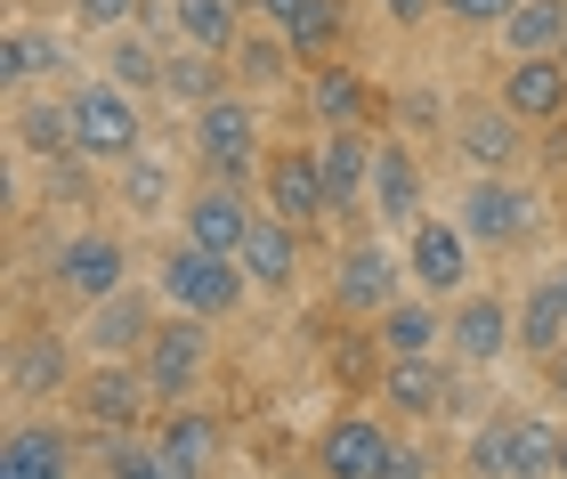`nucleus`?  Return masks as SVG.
Here are the masks:
<instances>
[{"instance_id":"f257e3e1","label":"nucleus","mask_w":567,"mask_h":479,"mask_svg":"<svg viewBox=\"0 0 567 479\" xmlns=\"http://www.w3.org/2000/svg\"><path fill=\"white\" fill-rule=\"evenodd\" d=\"M65 106H73V155H90V163H131L138 146H146L138 98L122 90V82H82Z\"/></svg>"},{"instance_id":"f03ea898","label":"nucleus","mask_w":567,"mask_h":479,"mask_svg":"<svg viewBox=\"0 0 567 479\" xmlns=\"http://www.w3.org/2000/svg\"><path fill=\"white\" fill-rule=\"evenodd\" d=\"M163 300L178 317H227L244 300V261L236 252H203V244H178V252H163Z\"/></svg>"},{"instance_id":"7ed1b4c3","label":"nucleus","mask_w":567,"mask_h":479,"mask_svg":"<svg viewBox=\"0 0 567 479\" xmlns=\"http://www.w3.org/2000/svg\"><path fill=\"white\" fill-rule=\"evenodd\" d=\"M405 276L430 293V300H446L471 285V228L462 220H414L405 228Z\"/></svg>"},{"instance_id":"20e7f679","label":"nucleus","mask_w":567,"mask_h":479,"mask_svg":"<svg viewBox=\"0 0 567 479\" xmlns=\"http://www.w3.org/2000/svg\"><path fill=\"white\" fill-rule=\"evenodd\" d=\"M146 358V383L154 398H187L203 383V358H212V334H203V317H171V325H154V342L138 349Z\"/></svg>"},{"instance_id":"39448f33","label":"nucleus","mask_w":567,"mask_h":479,"mask_svg":"<svg viewBox=\"0 0 567 479\" xmlns=\"http://www.w3.org/2000/svg\"><path fill=\"white\" fill-rule=\"evenodd\" d=\"M268 212L292 220V228H317V220L332 212V187H324V155H317V146H284V155L268 163Z\"/></svg>"},{"instance_id":"423d86ee","label":"nucleus","mask_w":567,"mask_h":479,"mask_svg":"<svg viewBox=\"0 0 567 479\" xmlns=\"http://www.w3.org/2000/svg\"><path fill=\"white\" fill-rule=\"evenodd\" d=\"M390 463H398V439L381 431L373 415H341L324 431V447H317V471L324 479H390Z\"/></svg>"},{"instance_id":"0eeeda50","label":"nucleus","mask_w":567,"mask_h":479,"mask_svg":"<svg viewBox=\"0 0 567 479\" xmlns=\"http://www.w3.org/2000/svg\"><path fill=\"white\" fill-rule=\"evenodd\" d=\"M446 342H454L462 366H495L503 349L519 342V325H511V300H495V293H462L454 317H446Z\"/></svg>"},{"instance_id":"6e6552de","label":"nucleus","mask_w":567,"mask_h":479,"mask_svg":"<svg viewBox=\"0 0 567 479\" xmlns=\"http://www.w3.org/2000/svg\"><path fill=\"white\" fill-rule=\"evenodd\" d=\"M462 228H471V244H495V252H511V244H527V228H535V204L511 180H478L471 195H462Z\"/></svg>"},{"instance_id":"1a4fd4ad","label":"nucleus","mask_w":567,"mask_h":479,"mask_svg":"<svg viewBox=\"0 0 567 479\" xmlns=\"http://www.w3.org/2000/svg\"><path fill=\"white\" fill-rule=\"evenodd\" d=\"M58 285H65V293H82V300L122 293V236H106V228L65 236V244H58Z\"/></svg>"},{"instance_id":"9d476101","label":"nucleus","mask_w":567,"mask_h":479,"mask_svg":"<svg viewBox=\"0 0 567 479\" xmlns=\"http://www.w3.org/2000/svg\"><path fill=\"white\" fill-rule=\"evenodd\" d=\"M195 146H203V163H251V146H260V106L219 90L212 106H195Z\"/></svg>"},{"instance_id":"9b49d317","label":"nucleus","mask_w":567,"mask_h":479,"mask_svg":"<svg viewBox=\"0 0 567 479\" xmlns=\"http://www.w3.org/2000/svg\"><path fill=\"white\" fill-rule=\"evenodd\" d=\"M373 212H381V228H414V220H422V163L414 155H405V146L398 139H381L373 146Z\"/></svg>"},{"instance_id":"f8f14e48","label":"nucleus","mask_w":567,"mask_h":479,"mask_svg":"<svg viewBox=\"0 0 567 479\" xmlns=\"http://www.w3.org/2000/svg\"><path fill=\"white\" fill-rule=\"evenodd\" d=\"M236 261H244V276H251L260 293H284V285L300 276V228H292V220H276V212H260Z\"/></svg>"},{"instance_id":"ddd939ff","label":"nucleus","mask_w":567,"mask_h":479,"mask_svg":"<svg viewBox=\"0 0 567 479\" xmlns=\"http://www.w3.org/2000/svg\"><path fill=\"white\" fill-rule=\"evenodd\" d=\"M503 106L519 122H559L567 114V58H511Z\"/></svg>"},{"instance_id":"4468645a","label":"nucleus","mask_w":567,"mask_h":479,"mask_svg":"<svg viewBox=\"0 0 567 479\" xmlns=\"http://www.w3.org/2000/svg\"><path fill=\"white\" fill-rule=\"evenodd\" d=\"M341 309L349 317H381L398 300V261H390V244H349V261H341Z\"/></svg>"},{"instance_id":"2eb2a0df","label":"nucleus","mask_w":567,"mask_h":479,"mask_svg":"<svg viewBox=\"0 0 567 479\" xmlns=\"http://www.w3.org/2000/svg\"><path fill=\"white\" fill-rule=\"evenodd\" d=\"M0 479H73V439L58 422H17L0 447Z\"/></svg>"},{"instance_id":"dca6fc26","label":"nucleus","mask_w":567,"mask_h":479,"mask_svg":"<svg viewBox=\"0 0 567 479\" xmlns=\"http://www.w3.org/2000/svg\"><path fill=\"white\" fill-rule=\"evenodd\" d=\"M90 349H97V358H131V349H146L154 342V309H146V293H131V285H122V293H106V300H90Z\"/></svg>"},{"instance_id":"f3484780","label":"nucleus","mask_w":567,"mask_h":479,"mask_svg":"<svg viewBox=\"0 0 567 479\" xmlns=\"http://www.w3.org/2000/svg\"><path fill=\"white\" fill-rule=\"evenodd\" d=\"M146 390H154L146 374H131L122 358H106L97 374H82V415H90V422H106V431H114V422L131 431V422L146 415Z\"/></svg>"},{"instance_id":"a211bd4d","label":"nucleus","mask_w":567,"mask_h":479,"mask_svg":"<svg viewBox=\"0 0 567 479\" xmlns=\"http://www.w3.org/2000/svg\"><path fill=\"white\" fill-rule=\"evenodd\" d=\"M251 212L236 187H212V195H195L187 204V244H203V252H244V236H251Z\"/></svg>"},{"instance_id":"6ab92c4d","label":"nucleus","mask_w":567,"mask_h":479,"mask_svg":"<svg viewBox=\"0 0 567 479\" xmlns=\"http://www.w3.org/2000/svg\"><path fill=\"white\" fill-rule=\"evenodd\" d=\"M381 407H405V415H446V407H454L446 366H430V358H390V374H381Z\"/></svg>"},{"instance_id":"aec40b11","label":"nucleus","mask_w":567,"mask_h":479,"mask_svg":"<svg viewBox=\"0 0 567 479\" xmlns=\"http://www.w3.org/2000/svg\"><path fill=\"white\" fill-rule=\"evenodd\" d=\"M163 463H171V479H203L212 471V456H219V422L203 415V407H178L171 422H163Z\"/></svg>"},{"instance_id":"412c9836","label":"nucleus","mask_w":567,"mask_h":479,"mask_svg":"<svg viewBox=\"0 0 567 479\" xmlns=\"http://www.w3.org/2000/svg\"><path fill=\"white\" fill-rule=\"evenodd\" d=\"M317 155H324L332 212H349V204H357V187H373V139L349 122V131H324V146H317Z\"/></svg>"},{"instance_id":"4be33fe9","label":"nucleus","mask_w":567,"mask_h":479,"mask_svg":"<svg viewBox=\"0 0 567 479\" xmlns=\"http://www.w3.org/2000/svg\"><path fill=\"white\" fill-rule=\"evenodd\" d=\"M503 49L511 58H559L567 49V0H519L503 17Z\"/></svg>"},{"instance_id":"5701e85b","label":"nucleus","mask_w":567,"mask_h":479,"mask_svg":"<svg viewBox=\"0 0 567 479\" xmlns=\"http://www.w3.org/2000/svg\"><path fill=\"white\" fill-rule=\"evenodd\" d=\"M373 334H381L390 358H430V342H446V325H437L430 293H422V300H390V309L373 317Z\"/></svg>"},{"instance_id":"b1692460","label":"nucleus","mask_w":567,"mask_h":479,"mask_svg":"<svg viewBox=\"0 0 567 479\" xmlns=\"http://www.w3.org/2000/svg\"><path fill=\"white\" fill-rule=\"evenodd\" d=\"M519 349H535V358H559L567 349V300H559L551 276L527 285V300H519Z\"/></svg>"},{"instance_id":"393cba45","label":"nucleus","mask_w":567,"mask_h":479,"mask_svg":"<svg viewBox=\"0 0 567 479\" xmlns=\"http://www.w3.org/2000/svg\"><path fill=\"white\" fill-rule=\"evenodd\" d=\"M236 9H244V0H171V24L187 33V49H212V58H219V49L244 41L236 33Z\"/></svg>"},{"instance_id":"a878e982","label":"nucleus","mask_w":567,"mask_h":479,"mask_svg":"<svg viewBox=\"0 0 567 479\" xmlns=\"http://www.w3.org/2000/svg\"><path fill=\"white\" fill-rule=\"evenodd\" d=\"M462 155L486 163V171H503L511 155H519V114H511V106H478V114H462Z\"/></svg>"},{"instance_id":"bb28decb","label":"nucleus","mask_w":567,"mask_h":479,"mask_svg":"<svg viewBox=\"0 0 567 479\" xmlns=\"http://www.w3.org/2000/svg\"><path fill=\"white\" fill-rule=\"evenodd\" d=\"M276 33L292 41V58H332V49H341V33H349V9H341V0H308L300 17L276 24Z\"/></svg>"},{"instance_id":"cd10ccee","label":"nucleus","mask_w":567,"mask_h":479,"mask_svg":"<svg viewBox=\"0 0 567 479\" xmlns=\"http://www.w3.org/2000/svg\"><path fill=\"white\" fill-rule=\"evenodd\" d=\"M0 73L9 82H41V73H65V41L41 33V24H17L9 49H0Z\"/></svg>"},{"instance_id":"c85d7f7f","label":"nucleus","mask_w":567,"mask_h":479,"mask_svg":"<svg viewBox=\"0 0 567 479\" xmlns=\"http://www.w3.org/2000/svg\"><path fill=\"white\" fill-rule=\"evenodd\" d=\"M511 479H559V431L535 415H511Z\"/></svg>"},{"instance_id":"c756f323","label":"nucleus","mask_w":567,"mask_h":479,"mask_svg":"<svg viewBox=\"0 0 567 479\" xmlns=\"http://www.w3.org/2000/svg\"><path fill=\"white\" fill-rule=\"evenodd\" d=\"M308 98H317V122H324V131H349V122L365 114V82H357L349 65H317Z\"/></svg>"},{"instance_id":"7c9ffc66","label":"nucleus","mask_w":567,"mask_h":479,"mask_svg":"<svg viewBox=\"0 0 567 479\" xmlns=\"http://www.w3.org/2000/svg\"><path fill=\"white\" fill-rule=\"evenodd\" d=\"M163 98H178V106H212V98H219L212 49H171V58H163Z\"/></svg>"},{"instance_id":"2f4dec72","label":"nucleus","mask_w":567,"mask_h":479,"mask_svg":"<svg viewBox=\"0 0 567 479\" xmlns=\"http://www.w3.org/2000/svg\"><path fill=\"white\" fill-rule=\"evenodd\" d=\"M65 374H73V366H65V342H58V334H41V342H24V349H17L9 383H17V398H41V390H58Z\"/></svg>"},{"instance_id":"473e14b6","label":"nucleus","mask_w":567,"mask_h":479,"mask_svg":"<svg viewBox=\"0 0 567 479\" xmlns=\"http://www.w3.org/2000/svg\"><path fill=\"white\" fill-rule=\"evenodd\" d=\"M236 65H244L251 90H268V82H284V65H292V41H284V33H244L236 41Z\"/></svg>"},{"instance_id":"72a5a7b5","label":"nucleus","mask_w":567,"mask_h":479,"mask_svg":"<svg viewBox=\"0 0 567 479\" xmlns=\"http://www.w3.org/2000/svg\"><path fill=\"white\" fill-rule=\"evenodd\" d=\"M17 139H24V155H58V146H73V106H24Z\"/></svg>"},{"instance_id":"f704fd0d","label":"nucleus","mask_w":567,"mask_h":479,"mask_svg":"<svg viewBox=\"0 0 567 479\" xmlns=\"http://www.w3.org/2000/svg\"><path fill=\"white\" fill-rule=\"evenodd\" d=\"M106 82H122V90H163V58H154L146 41L122 33V41H114V58H106Z\"/></svg>"},{"instance_id":"c9c22d12","label":"nucleus","mask_w":567,"mask_h":479,"mask_svg":"<svg viewBox=\"0 0 567 479\" xmlns=\"http://www.w3.org/2000/svg\"><path fill=\"white\" fill-rule=\"evenodd\" d=\"M122 195H131V212H163V204H171V171L138 146V155L122 163Z\"/></svg>"},{"instance_id":"e433bc0d","label":"nucleus","mask_w":567,"mask_h":479,"mask_svg":"<svg viewBox=\"0 0 567 479\" xmlns=\"http://www.w3.org/2000/svg\"><path fill=\"white\" fill-rule=\"evenodd\" d=\"M471 463H478L486 479H511V415H503V422H486V431H478Z\"/></svg>"},{"instance_id":"4c0bfd02","label":"nucleus","mask_w":567,"mask_h":479,"mask_svg":"<svg viewBox=\"0 0 567 479\" xmlns=\"http://www.w3.org/2000/svg\"><path fill=\"white\" fill-rule=\"evenodd\" d=\"M106 479H171V463H163V447H114Z\"/></svg>"},{"instance_id":"58836bf2","label":"nucleus","mask_w":567,"mask_h":479,"mask_svg":"<svg viewBox=\"0 0 567 479\" xmlns=\"http://www.w3.org/2000/svg\"><path fill=\"white\" fill-rule=\"evenodd\" d=\"M138 0H73V17L90 24V33H114V24H131Z\"/></svg>"},{"instance_id":"ea45409f","label":"nucleus","mask_w":567,"mask_h":479,"mask_svg":"<svg viewBox=\"0 0 567 479\" xmlns=\"http://www.w3.org/2000/svg\"><path fill=\"white\" fill-rule=\"evenodd\" d=\"M437 9H446L454 24H503L511 9H519V0H437Z\"/></svg>"},{"instance_id":"a19ab883","label":"nucleus","mask_w":567,"mask_h":479,"mask_svg":"<svg viewBox=\"0 0 567 479\" xmlns=\"http://www.w3.org/2000/svg\"><path fill=\"white\" fill-rule=\"evenodd\" d=\"M437 9V0H381V17H398V24H422Z\"/></svg>"},{"instance_id":"79ce46f5","label":"nucleus","mask_w":567,"mask_h":479,"mask_svg":"<svg viewBox=\"0 0 567 479\" xmlns=\"http://www.w3.org/2000/svg\"><path fill=\"white\" fill-rule=\"evenodd\" d=\"M300 9H308V0H260V17H276V24H284V17H300Z\"/></svg>"},{"instance_id":"37998d69","label":"nucleus","mask_w":567,"mask_h":479,"mask_svg":"<svg viewBox=\"0 0 567 479\" xmlns=\"http://www.w3.org/2000/svg\"><path fill=\"white\" fill-rule=\"evenodd\" d=\"M551 383H559V390H567V349H559V358H551Z\"/></svg>"},{"instance_id":"c03bdc74","label":"nucleus","mask_w":567,"mask_h":479,"mask_svg":"<svg viewBox=\"0 0 567 479\" xmlns=\"http://www.w3.org/2000/svg\"><path fill=\"white\" fill-rule=\"evenodd\" d=\"M551 285H559V300H567V261H559V268H551Z\"/></svg>"},{"instance_id":"a18cd8bd","label":"nucleus","mask_w":567,"mask_h":479,"mask_svg":"<svg viewBox=\"0 0 567 479\" xmlns=\"http://www.w3.org/2000/svg\"><path fill=\"white\" fill-rule=\"evenodd\" d=\"M559 479H567V431H559Z\"/></svg>"},{"instance_id":"49530a36","label":"nucleus","mask_w":567,"mask_h":479,"mask_svg":"<svg viewBox=\"0 0 567 479\" xmlns=\"http://www.w3.org/2000/svg\"><path fill=\"white\" fill-rule=\"evenodd\" d=\"M559 155H567V139H559Z\"/></svg>"},{"instance_id":"de8ad7c7","label":"nucleus","mask_w":567,"mask_h":479,"mask_svg":"<svg viewBox=\"0 0 567 479\" xmlns=\"http://www.w3.org/2000/svg\"><path fill=\"white\" fill-rule=\"evenodd\" d=\"M559 58H567V49H559Z\"/></svg>"}]
</instances>
